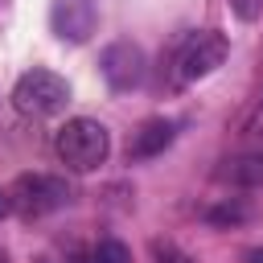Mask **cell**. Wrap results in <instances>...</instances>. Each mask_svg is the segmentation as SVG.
<instances>
[{
	"label": "cell",
	"mask_w": 263,
	"mask_h": 263,
	"mask_svg": "<svg viewBox=\"0 0 263 263\" xmlns=\"http://www.w3.org/2000/svg\"><path fill=\"white\" fill-rule=\"evenodd\" d=\"M53 148H58V156H62L66 168H74V173H90V168H99V164L107 160L111 140H107V127H103V123L78 115V119H66V123H62Z\"/></svg>",
	"instance_id": "cell-1"
},
{
	"label": "cell",
	"mask_w": 263,
	"mask_h": 263,
	"mask_svg": "<svg viewBox=\"0 0 263 263\" xmlns=\"http://www.w3.org/2000/svg\"><path fill=\"white\" fill-rule=\"evenodd\" d=\"M12 103H16V111L29 115V119H49V115L66 111V103H70V86H66L62 74L37 66V70H29V74L16 78V86H12Z\"/></svg>",
	"instance_id": "cell-2"
},
{
	"label": "cell",
	"mask_w": 263,
	"mask_h": 263,
	"mask_svg": "<svg viewBox=\"0 0 263 263\" xmlns=\"http://www.w3.org/2000/svg\"><path fill=\"white\" fill-rule=\"evenodd\" d=\"M12 197V210L21 218H45L53 210H62L70 201V189L62 177H49V173H21L8 189Z\"/></svg>",
	"instance_id": "cell-3"
},
{
	"label": "cell",
	"mask_w": 263,
	"mask_h": 263,
	"mask_svg": "<svg viewBox=\"0 0 263 263\" xmlns=\"http://www.w3.org/2000/svg\"><path fill=\"white\" fill-rule=\"evenodd\" d=\"M226 53H230V45H226L222 33H214V29L189 33V41L177 49V78L181 82H197V78L214 74L226 62Z\"/></svg>",
	"instance_id": "cell-4"
},
{
	"label": "cell",
	"mask_w": 263,
	"mask_h": 263,
	"mask_svg": "<svg viewBox=\"0 0 263 263\" xmlns=\"http://www.w3.org/2000/svg\"><path fill=\"white\" fill-rule=\"evenodd\" d=\"M99 70H103L111 90H136L148 74V58L136 41H111L99 58Z\"/></svg>",
	"instance_id": "cell-5"
},
{
	"label": "cell",
	"mask_w": 263,
	"mask_h": 263,
	"mask_svg": "<svg viewBox=\"0 0 263 263\" xmlns=\"http://www.w3.org/2000/svg\"><path fill=\"white\" fill-rule=\"evenodd\" d=\"M49 29L58 41L82 45L90 41V33L99 29V4L95 0H53L49 8Z\"/></svg>",
	"instance_id": "cell-6"
},
{
	"label": "cell",
	"mask_w": 263,
	"mask_h": 263,
	"mask_svg": "<svg viewBox=\"0 0 263 263\" xmlns=\"http://www.w3.org/2000/svg\"><path fill=\"white\" fill-rule=\"evenodd\" d=\"M173 136H177V123H173V119H148V123H140V132L132 136V144H127V156H132V160L160 156V152L173 144Z\"/></svg>",
	"instance_id": "cell-7"
},
{
	"label": "cell",
	"mask_w": 263,
	"mask_h": 263,
	"mask_svg": "<svg viewBox=\"0 0 263 263\" xmlns=\"http://www.w3.org/2000/svg\"><path fill=\"white\" fill-rule=\"evenodd\" d=\"M218 177L230 185H263V156H234L218 168Z\"/></svg>",
	"instance_id": "cell-8"
},
{
	"label": "cell",
	"mask_w": 263,
	"mask_h": 263,
	"mask_svg": "<svg viewBox=\"0 0 263 263\" xmlns=\"http://www.w3.org/2000/svg\"><path fill=\"white\" fill-rule=\"evenodd\" d=\"M82 263H132V251L119 242V238H99Z\"/></svg>",
	"instance_id": "cell-9"
},
{
	"label": "cell",
	"mask_w": 263,
	"mask_h": 263,
	"mask_svg": "<svg viewBox=\"0 0 263 263\" xmlns=\"http://www.w3.org/2000/svg\"><path fill=\"white\" fill-rule=\"evenodd\" d=\"M230 8H234L238 21H259L263 16V0H230Z\"/></svg>",
	"instance_id": "cell-10"
},
{
	"label": "cell",
	"mask_w": 263,
	"mask_h": 263,
	"mask_svg": "<svg viewBox=\"0 0 263 263\" xmlns=\"http://www.w3.org/2000/svg\"><path fill=\"white\" fill-rule=\"evenodd\" d=\"M247 218V205H218L210 210V222H242Z\"/></svg>",
	"instance_id": "cell-11"
},
{
	"label": "cell",
	"mask_w": 263,
	"mask_h": 263,
	"mask_svg": "<svg viewBox=\"0 0 263 263\" xmlns=\"http://www.w3.org/2000/svg\"><path fill=\"white\" fill-rule=\"evenodd\" d=\"M4 214H12V197H8V189H0V218Z\"/></svg>",
	"instance_id": "cell-12"
},
{
	"label": "cell",
	"mask_w": 263,
	"mask_h": 263,
	"mask_svg": "<svg viewBox=\"0 0 263 263\" xmlns=\"http://www.w3.org/2000/svg\"><path fill=\"white\" fill-rule=\"evenodd\" d=\"M247 263H263V251H247Z\"/></svg>",
	"instance_id": "cell-13"
},
{
	"label": "cell",
	"mask_w": 263,
	"mask_h": 263,
	"mask_svg": "<svg viewBox=\"0 0 263 263\" xmlns=\"http://www.w3.org/2000/svg\"><path fill=\"white\" fill-rule=\"evenodd\" d=\"M0 263H8V255H4V251H0Z\"/></svg>",
	"instance_id": "cell-14"
}]
</instances>
